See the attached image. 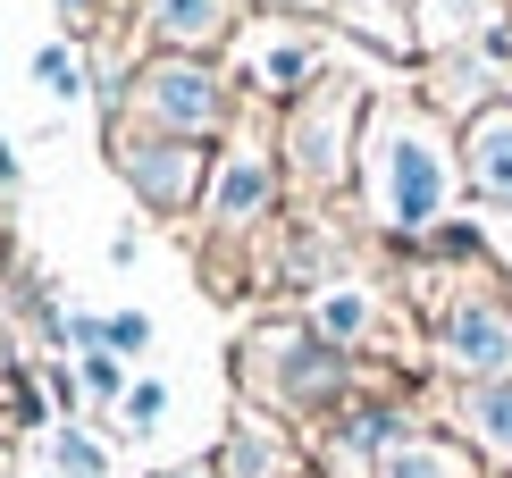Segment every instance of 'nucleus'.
<instances>
[{
	"instance_id": "nucleus-6",
	"label": "nucleus",
	"mask_w": 512,
	"mask_h": 478,
	"mask_svg": "<svg viewBox=\"0 0 512 478\" xmlns=\"http://www.w3.org/2000/svg\"><path fill=\"white\" fill-rule=\"evenodd\" d=\"M294 160H303L311 177H328V168L345 160V110L328 118V101H319V110H311L303 126H294Z\"/></svg>"
},
{
	"instance_id": "nucleus-16",
	"label": "nucleus",
	"mask_w": 512,
	"mask_h": 478,
	"mask_svg": "<svg viewBox=\"0 0 512 478\" xmlns=\"http://www.w3.org/2000/svg\"><path fill=\"white\" fill-rule=\"evenodd\" d=\"M110 344H118V353H143V344H152V319H143V311H118V319H110Z\"/></svg>"
},
{
	"instance_id": "nucleus-19",
	"label": "nucleus",
	"mask_w": 512,
	"mask_h": 478,
	"mask_svg": "<svg viewBox=\"0 0 512 478\" xmlns=\"http://www.w3.org/2000/svg\"><path fill=\"white\" fill-rule=\"evenodd\" d=\"M168 478H210V470H168Z\"/></svg>"
},
{
	"instance_id": "nucleus-2",
	"label": "nucleus",
	"mask_w": 512,
	"mask_h": 478,
	"mask_svg": "<svg viewBox=\"0 0 512 478\" xmlns=\"http://www.w3.org/2000/svg\"><path fill=\"white\" fill-rule=\"evenodd\" d=\"M143 101H152V118H168L177 135H202V126L219 118V84H210V68H194V59H160L152 84H143Z\"/></svg>"
},
{
	"instance_id": "nucleus-7",
	"label": "nucleus",
	"mask_w": 512,
	"mask_h": 478,
	"mask_svg": "<svg viewBox=\"0 0 512 478\" xmlns=\"http://www.w3.org/2000/svg\"><path fill=\"white\" fill-rule=\"evenodd\" d=\"M152 26L168 42H210L227 26V0H152Z\"/></svg>"
},
{
	"instance_id": "nucleus-5",
	"label": "nucleus",
	"mask_w": 512,
	"mask_h": 478,
	"mask_svg": "<svg viewBox=\"0 0 512 478\" xmlns=\"http://www.w3.org/2000/svg\"><path fill=\"white\" fill-rule=\"evenodd\" d=\"M378 478H471V453H454L437 437H403V445H387Z\"/></svg>"
},
{
	"instance_id": "nucleus-12",
	"label": "nucleus",
	"mask_w": 512,
	"mask_h": 478,
	"mask_svg": "<svg viewBox=\"0 0 512 478\" xmlns=\"http://www.w3.org/2000/svg\"><path fill=\"white\" fill-rule=\"evenodd\" d=\"M34 76H42V93H51V101H76V93H84V59H76V51H59V42L34 59Z\"/></svg>"
},
{
	"instance_id": "nucleus-4",
	"label": "nucleus",
	"mask_w": 512,
	"mask_h": 478,
	"mask_svg": "<svg viewBox=\"0 0 512 478\" xmlns=\"http://www.w3.org/2000/svg\"><path fill=\"white\" fill-rule=\"evenodd\" d=\"M471 185L487 202H512V110H487L471 126Z\"/></svg>"
},
{
	"instance_id": "nucleus-15",
	"label": "nucleus",
	"mask_w": 512,
	"mask_h": 478,
	"mask_svg": "<svg viewBox=\"0 0 512 478\" xmlns=\"http://www.w3.org/2000/svg\"><path fill=\"white\" fill-rule=\"evenodd\" d=\"M160 411H168V386H152V378H143L135 395H126V420H135V428H152Z\"/></svg>"
},
{
	"instance_id": "nucleus-11",
	"label": "nucleus",
	"mask_w": 512,
	"mask_h": 478,
	"mask_svg": "<svg viewBox=\"0 0 512 478\" xmlns=\"http://www.w3.org/2000/svg\"><path fill=\"white\" fill-rule=\"evenodd\" d=\"M185 160H194V151H126V177H143V193H152V202H177L185 193Z\"/></svg>"
},
{
	"instance_id": "nucleus-17",
	"label": "nucleus",
	"mask_w": 512,
	"mask_h": 478,
	"mask_svg": "<svg viewBox=\"0 0 512 478\" xmlns=\"http://www.w3.org/2000/svg\"><path fill=\"white\" fill-rule=\"evenodd\" d=\"M84 378H93L101 395H110V386H118V361H110V353H84Z\"/></svg>"
},
{
	"instance_id": "nucleus-9",
	"label": "nucleus",
	"mask_w": 512,
	"mask_h": 478,
	"mask_svg": "<svg viewBox=\"0 0 512 478\" xmlns=\"http://www.w3.org/2000/svg\"><path fill=\"white\" fill-rule=\"evenodd\" d=\"M471 437L496 453V462H512V386H487V395H471Z\"/></svg>"
},
{
	"instance_id": "nucleus-3",
	"label": "nucleus",
	"mask_w": 512,
	"mask_h": 478,
	"mask_svg": "<svg viewBox=\"0 0 512 478\" xmlns=\"http://www.w3.org/2000/svg\"><path fill=\"white\" fill-rule=\"evenodd\" d=\"M445 353H454V369H471V378H496V369H512V319L496 302H462L454 328H445Z\"/></svg>"
},
{
	"instance_id": "nucleus-13",
	"label": "nucleus",
	"mask_w": 512,
	"mask_h": 478,
	"mask_svg": "<svg viewBox=\"0 0 512 478\" xmlns=\"http://www.w3.org/2000/svg\"><path fill=\"white\" fill-rule=\"evenodd\" d=\"M59 478H110V462L93 437H59Z\"/></svg>"
},
{
	"instance_id": "nucleus-14",
	"label": "nucleus",
	"mask_w": 512,
	"mask_h": 478,
	"mask_svg": "<svg viewBox=\"0 0 512 478\" xmlns=\"http://www.w3.org/2000/svg\"><path fill=\"white\" fill-rule=\"evenodd\" d=\"M361 319H370L361 294H328V302H319V328H328V336H361Z\"/></svg>"
},
{
	"instance_id": "nucleus-10",
	"label": "nucleus",
	"mask_w": 512,
	"mask_h": 478,
	"mask_svg": "<svg viewBox=\"0 0 512 478\" xmlns=\"http://www.w3.org/2000/svg\"><path fill=\"white\" fill-rule=\"evenodd\" d=\"M261 202H269V160H227L219 210H227V219H244V210H261Z\"/></svg>"
},
{
	"instance_id": "nucleus-8",
	"label": "nucleus",
	"mask_w": 512,
	"mask_h": 478,
	"mask_svg": "<svg viewBox=\"0 0 512 478\" xmlns=\"http://www.w3.org/2000/svg\"><path fill=\"white\" fill-rule=\"evenodd\" d=\"M487 26H496L487 0H429V9H420V34L429 42H462V34H487Z\"/></svg>"
},
{
	"instance_id": "nucleus-1",
	"label": "nucleus",
	"mask_w": 512,
	"mask_h": 478,
	"mask_svg": "<svg viewBox=\"0 0 512 478\" xmlns=\"http://www.w3.org/2000/svg\"><path fill=\"white\" fill-rule=\"evenodd\" d=\"M445 185H454L445 143L420 118H387L370 135V202H378V219H387V227H429L437 210H445Z\"/></svg>"
},
{
	"instance_id": "nucleus-18",
	"label": "nucleus",
	"mask_w": 512,
	"mask_h": 478,
	"mask_svg": "<svg viewBox=\"0 0 512 478\" xmlns=\"http://www.w3.org/2000/svg\"><path fill=\"white\" fill-rule=\"evenodd\" d=\"M9 177H17V160H9V143H0V185H9Z\"/></svg>"
}]
</instances>
